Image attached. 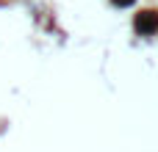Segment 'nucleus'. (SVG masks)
<instances>
[{
	"label": "nucleus",
	"mask_w": 158,
	"mask_h": 152,
	"mask_svg": "<svg viewBox=\"0 0 158 152\" xmlns=\"http://www.w3.org/2000/svg\"><path fill=\"white\" fill-rule=\"evenodd\" d=\"M133 28L142 33V36H153L158 30V11L147 8V11H139L136 19H133Z\"/></svg>",
	"instance_id": "1"
},
{
	"label": "nucleus",
	"mask_w": 158,
	"mask_h": 152,
	"mask_svg": "<svg viewBox=\"0 0 158 152\" xmlns=\"http://www.w3.org/2000/svg\"><path fill=\"white\" fill-rule=\"evenodd\" d=\"M114 3H117V6H122V8H125V6H133V3H136V0H114Z\"/></svg>",
	"instance_id": "2"
}]
</instances>
